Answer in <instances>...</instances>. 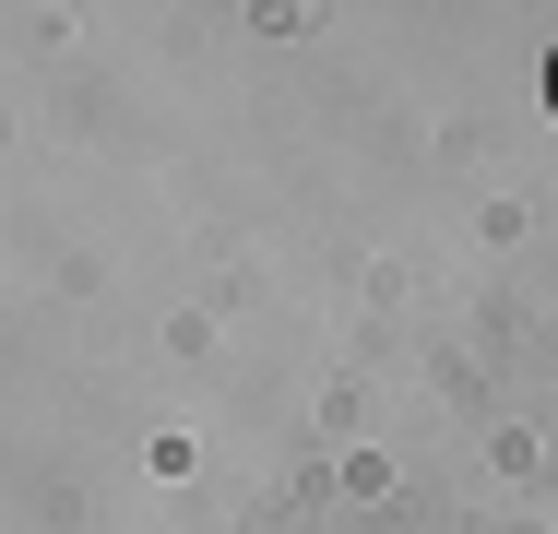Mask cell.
Returning <instances> with one entry per match:
<instances>
[{
	"mask_svg": "<svg viewBox=\"0 0 558 534\" xmlns=\"http://www.w3.org/2000/svg\"><path fill=\"white\" fill-rule=\"evenodd\" d=\"M547 107H558V48H547Z\"/></svg>",
	"mask_w": 558,
	"mask_h": 534,
	"instance_id": "obj_1",
	"label": "cell"
}]
</instances>
